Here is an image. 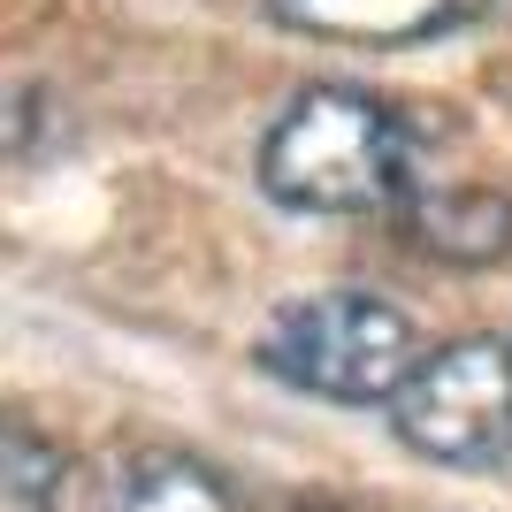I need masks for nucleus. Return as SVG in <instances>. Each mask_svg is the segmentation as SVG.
<instances>
[{"mask_svg": "<svg viewBox=\"0 0 512 512\" xmlns=\"http://www.w3.org/2000/svg\"><path fill=\"white\" fill-rule=\"evenodd\" d=\"M398 444L428 467H505L512 459V344L505 337H459L413 367V383L390 398Z\"/></svg>", "mask_w": 512, "mask_h": 512, "instance_id": "nucleus-3", "label": "nucleus"}, {"mask_svg": "<svg viewBox=\"0 0 512 512\" xmlns=\"http://www.w3.org/2000/svg\"><path fill=\"white\" fill-rule=\"evenodd\" d=\"M474 8L482 0H276V23L344 46H421L451 23H467Z\"/></svg>", "mask_w": 512, "mask_h": 512, "instance_id": "nucleus-4", "label": "nucleus"}, {"mask_svg": "<svg viewBox=\"0 0 512 512\" xmlns=\"http://www.w3.org/2000/svg\"><path fill=\"white\" fill-rule=\"evenodd\" d=\"M107 512H245V505H237L230 474L192 459V451H138L115 474Z\"/></svg>", "mask_w": 512, "mask_h": 512, "instance_id": "nucleus-6", "label": "nucleus"}, {"mask_svg": "<svg viewBox=\"0 0 512 512\" xmlns=\"http://www.w3.org/2000/svg\"><path fill=\"white\" fill-rule=\"evenodd\" d=\"M406 230L421 237L436 260L497 268V260L512 253V199L505 192H413Z\"/></svg>", "mask_w": 512, "mask_h": 512, "instance_id": "nucleus-5", "label": "nucleus"}, {"mask_svg": "<svg viewBox=\"0 0 512 512\" xmlns=\"http://www.w3.org/2000/svg\"><path fill=\"white\" fill-rule=\"evenodd\" d=\"M54 490H62V451L16 421L0 451V512H54Z\"/></svg>", "mask_w": 512, "mask_h": 512, "instance_id": "nucleus-7", "label": "nucleus"}, {"mask_svg": "<svg viewBox=\"0 0 512 512\" xmlns=\"http://www.w3.org/2000/svg\"><path fill=\"white\" fill-rule=\"evenodd\" d=\"M421 360V329L375 291H314L260 329V367L321 406H383Z\"/></svg>", "mask_w": 512, "mask_h": 512, "instance_id": "nucleus-2", "label": "nucleus"}, {"mask_svg": "<svg viewBox=\"0 0 512 512\" xmlns=\"http://www.w3.org/2000/svg\"><path fill=\"white\" fill-rule=\"evenodd\" d=\"M260 184L299 214H375L413 199V130L352 85H306L260 138Z\"/></svg>", "mask_w": 512, "mask_h": 512, "instance_id": "nucleus-1", "label": "nucleus"}]
</instances>
